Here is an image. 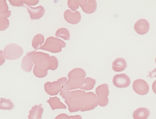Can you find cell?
<instances>
[{
    "label": "cell",
    "instance_id": "6da1fadb",
    "mask_svg": "<svg viewBox=\"0 0 156 119\" xmlns=\"http://www.w3.org/2000/svg\"><path fill=\"white\" fill-rule=\"evenodd\" d=\"M86 78V72L81 68H75L68 73V81L65 86L70 91L80 89Z\"/></svg>",
    "mask_w": 156,
    "mask_h": 119
},
{
    "label": "cell",
    "instance_id": "4dcf8cb0",
    "mask_svg": "<svg viewBox=\"0 0 156 119\" xmlns=\"http://www.w3.org/2000/svg\"><path fill=\"white\" fill-rule=\"evenodd\" d=\"M23 2H24L25 6L33 7V6H36V4H38L39 0H23Z\"/></svg>",
    "mask_w": 156,
    "mask_h": 119
},
{
    "label": "cell",
    "instance_id": "e575fe53",
    "mask_svg": "<svg viewBox=\"0 0 156 119\" xmlns=\"http://www.w3.org/2000/svg\"><path fill=\"white\" fill-rule=\"evenodd\" d=\"M66 119H82L80 115H74V116H68Z\"/></svg>",
    "mask_w": 156,
    "mask_h": 119
},
{
    "label": "cell",
    "instance_id": "836d02e7",
    "mask_svg": "<svg viewBox=\"0 0 156 119\" xmlns=\"http://www.w3.org/2000/svg\"><path fill=\"white\" fill-rule=\"evenodd\" d=\"M68 117V115L65 114H60L57 115L55 119H66Z\"/></svg>",
    "mask_w": 156,
    "mask_h": 119
},
{
    "label": "cell",
    "instance_id": "484cf974",
    "mask_svg": "<svg viewBox=\"0 0 156 119\" xmlns=\"http://www.w3.org/2000/svg\"><path fill=\"white\" fill-rule=\"evenodd\" d=\"M67 4L70 11H76L80 7V0H69Z\"/></svg>",
    "mask_w": 156,
    "mask_h": 119
},
{
    "label": "cell",
    "instance_id": "7a4b0ae2",
    "mask_svg": "<svg viewBox=\"0 0 156 119\" xmlns=\"http://www.w3.org/2000/svg\"><path fill=\"white\" fill-rule=\"evenodd\" d=\"M86 98V92L81 89H76L71 91L70 97L65 103L67 105L70 113H75L80 111L85 105Z\"/></svg>",
    "mask_w": 156,
    "mask_h": 119
},
{
    "label": "cell",
    "instance_id": "7c38bea8",
    "mask_svg": "<svg viewBox=\"0 0 156 119\" xmlns=\"http://www.w3.org/2000/svg\"><path fill=\"white\" fill-rule=\"evenodd\" d=\"M134 29L137 34L143 36L146 35L150 30V23L146 19H139L134 25Z\"/></svg>",
    "mask_w": 156,
    "mask_h": 119
},
{
    "label": "cell",
    "instance_id": "9c48e42d",
    "mask_svg": "<svg viewBox=\"0 0 156 119\" xmlns=\"http://www.w3.org/2000/svg\"><path fill=\"white\" fill-rule=\"evenodd\" d=\"M131 83L129 76H127L125 73H119L116 74L113 77V84L115 87L118 89H124L129 87Z\"/></svg>",
    "mask_w": 156,
    "mask_h": 119
},
{
    "label": "cell",
    "instance_id": "4fadbf2b",
    "mask_svg": "<svg viewBox=\"0 0 156 119\" xmlns=\"http://www.w3.org/2000/svg\"><path fill=\"white\" fill-rule=\"evenodd\" d=\"M27 8L28 13H29L30 19L31 20H36L40 19L44 16L45 9L43 6H38V7H27L25 6Z\"/></svg>",
    "mask_w": 156,
    "mask_h": 119
},
{
    "label": "cell",
    "instance_id": "30bf717a",
    "mask_svg": "<svg viewBox=\"0 0 156 119\" xmlns=\"http://www.w3.org/2000/svg\"><path fill=\"white\" fill-rule=\"evenodd\" d=\"M44 90L45 92L47 93L48 94L50 95V96H54L56 97V95L59 94L60 92L62 89L63 86L59 83L58 81H52V82H50V81H48L44 84Z\"/></svg>",
    "mask_w": 156,
    "mask_h": 119
},
{
    "label": "cell",
    "instance_id": "d590c367",
    "mask_svg": "<svg viewBox=\"0 0 156 119\" xmlns=\"http://www.w3.org/2000/svg\"><path fill=\"white\" fill-rule=\"evenodd\" d=\"M150 77H156V68H154L151 72H150Z\"/></svg>",
    "mask_w": 156,
    "mask_h": 119
},
{
    "label": "cell",
    "instance_id": "f546056e",
    "mask_svg": "<svg viewBox=\"0 0 156 119\" xmlns=\"http://www.w3.org/2000/svg\"><path fill=\"white\" fill-rule=\"evenodd\" d=\"M9 2L13 7H25L23 0H10Z\"/></svg>",
    "mask_w": 156,
    "mask_h": 119
},
{
    "label": "cell",
    "instance_id": "7402d4cb",
    "mask_svg": "<svg viewBox=\"0 0 156 119\" xmlns=\"http://www.w3.org/2000/svg\"><path fill=\"white\" fill-rule=\"evenodd\" d=\"M56 37L64 41L69 40H70V32H69V29H67V28L60 27V28L56 30Z\"/></svg>",
    "mask_w": 156,
    "mask_h": 119
},
{
    "label": "cell",
    "instance_id": "74e56055",
    "mask_svg": "<svg viewBox=\"0 0 156 119\" xmlns=\"http://www.w3.org/2000/svg\"><path fill=\"white\" fill-rule=\"evenodd\" d=\"M155 64H156V57H155Z\"/></svg>",
    "mask_w": 156,
    "mask_h": 119
},
{
    "label": "cell",
    "instance_id": "d6986e66",
    "mask_svg": "<svg viewBox=\"0 0 156 119\" xmlns=\"http://www.w3.org/2000/svg\"><path fill=\"white\" fill-rule=\"evenodd\" d=\"M45 42L44 36H43L42 34H36V36H34L31 41V46L33 47L35 51H37L40 48Z\"/></svg>",
    "mask_w": 156,
    "mask_h": 119
},
{
    "label": "cell",
    "instance_id": "5bb4252c",
    "mask_svg": "<svg viewBox=\"0 0 156 119\" xmlns=\"http://www.w3.org/2000/svg\"><path fill=\"white\" fill-rule=\"evenodd\" d=\"M80 7L85 14H94L97 10L98 3L95 0H80Z\"/></svg>",
    "mask_w": 156,
    "mask_h": 119
},
{
    "label": "cell",
    "instance_id": "cb8c5ba5",
    "mask_svg": "<svg viewBox=\"0 0 156 119\" xmlns=\"http://www.w3.org/2000/svg\"><path fill=\"white\" fill-rule=\"evenodd\" d=\"M32 71H33L35 76H36L37 78H44L48 75V71L40 68L36 67V66H34Z\"/></svg>",
    "mask_w": 156,
    "mask_h": 119
},
{
    "label": "cell",
    "instance_id": "d4e9b609",
    "mask_svg": "<svg viewBox=\"0 0 156 119\" xmlns=\"http://www.w3.org/2000/svg\"><path fill=\"white\" fill-rule=\"evenodd\" d=\"M49 70L51 71H55L57 69L59 66V61L58 59L56 58V56H49Z\"/></svg>",
    "mask_w": 156,
    "mask_h": 119
},
{
    "label": "cell",
    "instance_id": "3957f363",
    "mask_svg": "<svg viewBox=\"0 0 156 119\" xmlns=\"http://www.w3.org/2000/svg\"><path fill=\"white\" fill-rule=\"evenodd\" d=\"M65 47H66L65 41L56 38V37L49 36L45 40L44 44L40 47V50L48 51V52H52V53H59Z\"/></svg>",
    "mask_w": 156,
    "mask_h": 119
},
{
    "label": "cell",
    "instance_id": "2e32d148",
    "mask_svg": "<svg viewBox=\"0 0 156 119\" xmlns=\"http://www.w3.org/2000/svg\"><path fill=\"white\" fill-rule=\"evenodd\" d=\"M44 113V109L42 105H36L34 106L29 111V115L27 119H42V115Z\"/></svg>",
    "mask_w": 156,
    "mask_h": 119
},
{
    "label": "cell",
    "instance_id": "5b68a950",
    "mask_svg": "<svg viewBox=\"0 0 156 119\" xmlns=\"http://www.w3.org/2000/svg\"><path fill=\"white\" fill-rule=\"evenodd\" d=\"M23 47L16 44H7L3 50V55H4L5 59H7L9 61L17 60L23 56Z\"/></svg>",
    "mask_w": 156,
    "mask_h": 119
},
{
    "label": "cell",
    "instance_id": "8d00e7d4",
    "mask_svg": "<svg viewBox=\"0 0 156 119\" xmlns=\"http://www.w3.org/2000/svg\"><path fill=\"white\" fill-rule=\"evenodd\" d=\"M152 90H153L154 93L156 94V81H154V83L152 84Z\"/></svg>",
    "mask_w": 156,
    "mask_h": 119
},
{
    "label": "cell",
    "instance_id": "1f68e13d",
    "mask_svg": "<svg viewBox=\"0 0 156 119\" xmlns=\"http://www.w3.org/2000/svg\"><path fill=\"white\" fill-rule=\"evenodd\" d=\"M67 81H68V77H66V76H63V77H60V78H59L58 80H57V81H58L59 83H60L62 86H65V84H66Z\"/></svg>",
    "mask_w": 156,
    "mask_h": 119
},
{
    "label": "cell",
    "instance_id": "83f0119b",
    "mask_svg": "<svg viewBox=\"0 0 156 119\" xmlns=\"http://www.w3.org/2000/svg\"><path fill=\"white\" fill-rule=\"evenodd\" d=\"M70 94H71V91L68 89L66 86H63L62 89L60 92V95L62 97V98L65 100V101H67L68 99L70 97Z\"/></svg>",
    "mask_w": 156,
    "mask_h": 119
},
{
    "label": "cell",
    "instance_id": "52a82bcc",
    "mask_svg": "<svg viewBox=\"0 0 156 119\" xmlns=\"http://www.w3.org/2000/svg\"><path fill=\"white\" fill-rule=\"evenodd\" d=\"M98 106V100L96 94L93 92L86 93V98H85V105L81 109V112H86L94 110Z\"/></svg>",
    "mask_w": 156,
    "mask_h": 119
},
{
    "label": "cell",
    "instance_id": "4316f807",
    "mask_svg": "<svg viewBox=\"0 0 156 119\" xmlns=\"http://www.w3.org/2000/svg\"><path fill=\"white\" fill-rule=\"evenodd\" d=\"M10 22L8 18H3L0 17V32L5 31L9 27Z\"/></svg>",
    "mask_w": 156,
    "mask_h": 119
},
{
    "label": "cell",
    "instance_id": "9a60e30c",
    "mask_svg": "<svg viewBox=\"0 0 156 119\" xmlns=\"http://www.w3.org/2000/svg\"><path fill=\"white\" fill-rule=\"evenodd\" d=\"M127 68L126 61L122 57L115 59L112 63V69L115 72H122Z\"/></svg>",
    "mask_w": 156,
    "mask_h": 119
},
{
    "label": "cell",
    "instance_id": "f1b7e54d",
    "mask_svg": "<svg viewBox=\"0 0 156 119\" xmlns=\"http://www.w3.org/2000/svg\"><path fill=\"white\" fill-rule=\"evenodd\" d=\"M9 11L8 6H7V1L5 0H0V14L5 13Z\"/></svg>",
    "mask_w": 156,
    "mask_h": 119
},
{
    "label": "cell",
    "instance_id": "277c9868",
    "mask_svg": "<svg viewBox=\"0 0 156 119\" xmlns=\"http://www.w3.org/2000/svg\"><path fill=\"white\" fill-rule=\"evenodd\" d=\"M27 56H28L31 58L34 64V66L42 68L44 70L48 71L49 70V55L43 52H37V51H33V52H27Z\"/></svg>",
    "mask_w": 156,
    "mask_h": 119
},
{
    "label": "cell",
    "instance_id": "603a6c76",
    "mask_svg": "<svg viewBox=\"0 0 156 119\" xmlns=\"http://www.w3.org/2000/svg\"><path fill=\"white\" fill-rule=\"evenodd\" d=\"M15 107V105L10 99L1 98L0 99V110H11Z\"/></svg>",
    "mask_w": 156,
    "mask_h": 119
},
{
    "label": "cell",
    "instance_id": "ac0fdd59",
    "mask_svg": "<svg viewBox=\"0 0 156 119\" xmlns=\"http://www.w3.org/2000/svg\"><path fill=\"white\" fill-rule=\"evenodd\" d=\"M151 112L149 109L145 107H140L134 110L133 113V118L134 119H147L149 117Z\"/></svg>",
    "mask_w": 156,
    "mask_h": 119
},
{
    "label": "cell",
    "instance_id": "ba28073f",
    "mask_svg": "<svg viewBox=\"0 0 156 119\" xmlns=\"http://www.w3.org/2000/svg\"><path fill=\"white\" fill-rule=\"evenodd\" d=\"M132 88L134 93L140 96H145L149 93V85L147 81L143 80V79H137L133 82Z\"/></svg>",
    "mask_w": 156,
    "mask_h": 119
},
{
    "label": "cell",
    "instance_id": "44dd1931",
    "mask_svg": "<svg viewBox=\"0 0 156 119\" xmlns=\"http://www.w3.org/2000/svg\"><path fill=\"white\" fill-rule=\"evenodd\" d=\"M95 85H96L95 79L89 77V76H86V78L85 79L80 89L83 90V91H90L94 89Z\"/></svg>",
    "mask_w": 156,
    "mask_h": 119
},
{
    "label": "cell",
    "instance_id": "d6a6232c",
    "mask_svg": "<svg viewBox=\"0 0 156 119\" xmlns=\"http://www.w3.org/2000/svg\"><path fill=\"white\" fill-rule=\"evenodd\" d=\"M5 61H6V59H5L4 55H3V51L0 50V66L5 63Z\"/></svg>",
    "mask_w": 156,
    "mask_h": 119
},
{
    "label": "cell",
    "instance_id": "8992f818",
    "mask_svg": "<svg viewBox=\"0 0 156 119\" xmlns=\"http://www.w3.org/2000/svg\"><path fill=\"white\" fill-rule=\"evenodd\" d=\"M96 96L98 100V106L105 107L109 104V89L108 84H102L96 89Z\"/></svg>",
    "mask_w": 156,
    "mask_h": 119
},
{
    "label": "cell",
    "instance_id": "ffe728a7",
    "mask_svg": "<svg viewBox=\"0 0 156 119\" xmlns=\"http://www.w3.org/2000/svg\"><path fill=\"white\" fill-rule=\"evenodd\" d=\"M34 68V64L28 56H26L23 58L22 62H21V68L26 72H30L32 71Z\"/></svg>",
    "mask_w": 156,
    "mask_h": 119
},
{
    "label": "cell",
    "instance_id": "e0dca14e",
    "mask_svg": "<svg viewBox=\"0 0 156 119\" xmlns=\"http://www.w3.org/2000/svg\"><path fill=\"white\" fill-rule=\"evenodd\" d=\"M47 102L52 110H65V109L67 108V106L65 104L62 103L57 97H50L47 101Z\"/></svg>",
    "mask_w": 156,
    "mask_h": 119
},
{
    "label": "cell",
    "instance_id": "8fae6325",
    "mask_svg": "<svg viewBox=\"0 0 156 119\" xmlns=\"http://www.w3.org/2000/svg\"><path fill=\"white\" fill-rule=\"evenodd\" d=\"M64 19L70 24H78L81 20V15L78 11H72L70 10H66L64 12Z\"/></svg>",
    "mask_w": 156,
    "mask_h": 119
}]
</instances>
